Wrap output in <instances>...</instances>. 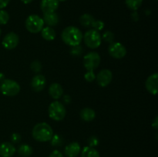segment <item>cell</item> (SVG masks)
Segmentation results:
<instances>
[{"mask_svg":"<svg viewBox=\"0 0 158 157\" xmlns=\"http://www.w3.org/2000/svg\"><path fill=\"white\" fill-rule=\"evenodd\" d=\"M83 33L75 26H68L62 32V39L68 46L73 47L79 46L83 40Z\"/></svg>","mask_w":158,"mask_h":157,"instance_id":"obj_1","label":"cell"},{"mask_svg":"<svg viewBox=\"0 0 158 157\" xmlns=\"http://www.w3.org/2000/svg\"><path fill=\"white\" fill-rule=\"evenodd\" d=\"M32 135L36 141L45 143V142L50 141L53 135V130L47 123H40L34 126L32 129Z\"/></svg>","mask_w":158,"mask_h":157,"instance_id":"obj_2","label":"cell"},{"mask_svg":"<svg viewBox=\"0 0 158 157\" xmlns=\"http://www.w3.org/2000/svg\"><path fill=\"white\" fill-rule=\"evenodd\" d=\"M48 113L52 119L55 121H61L66 116V110L63 104L58 101H55L49 105Z\"/></svg>","mask_w":158,"mask_h":157,"instance_id":"obj_3","label":"cell"},{"mask_svg":"<svg viewBox=\"0 0 158 157\" xmlns=\"http://www.w3.org/2000/svg\"><path fill=\"white\" fill-rule=\"evenodd\" d=\"M0 91L6 96H14L19 92L20 86L14 80L6 78L2 81L0 85Z\"/></svg>","mask_w":158,"mask_h":157,"instance_id":"obj_4","label":"cell"},{"mask_svg":"<svg viewBox=\"0 0 158 157\" xmlns=\"http://www.w3.org/2000/svg\"><path fill=\"white\" fill-rule=\"evenodd\" d=\"M84 42L87 47L90 49H97L101 45L102 36L98 31L95 29H89L83 36Z\"/></svg>","mask_w":158,"mask_h":157,"instance_id":"obj_5","label":"cell"},{"mask_svg":"<svg viewBox=\"0 0 158 157\" xmlns=\"http://www.w3.org/2000/svg\"><path fill=\"white\" fill-rule=\"evenodd\" d=\"M44 26L43 19L38 15H30L26 20V28L31 33H38L41 32Z\"/></svg>","mask_w":158,"mask_h":157,"instance_id":"obj_6","label":"cell"},{"mask_svg":"<svg viewBox=\"0 0 158 157\" xmlns=\"http://www.w3.org/2000/svg\"><path fill=\"white\" fill-rule=\"evenodd\" d=\"M100 63V56L97 52H90L83 58V64L87 71H94Z\"/></svg>","mask_w":158,"mask_h":157,"instance_id":"obj_7","label":"cell"},{"mask_svg":"<svg viewBox=\"0 0 158 157\" xmlns=\"http://www.w3.org/2000/svg\"><path fill=\"white\" fill-rule=\"evenodd\" d=\"M109 54L114 58H122L126 55L127 49L123 44L117 42L110 43L108 48Z\"/></svg>","mask_w":158,"mask_h":157,"instance_id":"obj_8","label":"cell"},{"mask_svg":"<svg viewBox=\"0 0 158 157\" xmlns=\"http://www.w3.org/2000/svg\"><path fill=\"white\" fill-rule=\"evenodd\" d=\"M19 42V38L18 35L15 32H9L5 35L3 38L2 44L3 47L6 49H13L18 46Z\"/></svg>","mask_w":158,"mask_h":157,"instance_id":"obj_9","label":"cell"},{"mask_svg":"<svg viewBox=\"0 0 158 157\" xmlns=\"http://www.w3.org/2000/svg\"><path fill=\"white\" fill-rule=\"evenodd\" d=\"M112 78L113 74L109 69H103L100 72H98V74L96 76L97 83L101 87L107 86L112 81Z\"/></svg>","mask_w":158,"mask_h":157,"instance_id":"obj_10","label":"cell"},{"mask_svg":"<svg viewBox=\"0 0 158 157\" xmlns=\"http://www.w3.org/2000/svg\"><path fill=\"white\" fill-rule=\"evenodd\" d=\"M145 87L152 95H157L158 91V74L157 72L150 75L146 80Z\"/></svg>","mask_w":158,"mask_h":157,"instance_id":"obj_11","label":"cell"},{"mask_svg":"<svg viewBox=\"0 0 158 157\" xmlns=\"http://www.w3.org/2000/svg\"><path fill=\"white\" fill-rule=\"evenodd\" d=\"M46 79L41 74L35 75L31 81V87L35 92H41L46 87Z\"/></svg>","mask_w":158,"mask_h":157,"instance_id":"obj_12","label":"cell"},{"mask_svg":"<svg viewBox=\"0 0 158 157\" xmlns=\"http://www.w3.org/2000/svg\"><path fill=\"white\" fill-rule=\"evenodd\" d=\"M59 0H42L40 8L43 13L55 12L59 7Z\"/></svg>","mask_w":158,"mask_h":157,"instance_id":"obj_13","label":"cell"},{"mask_svg":"<svg viewBox=\"0 0 158 157\" xmlns=\"http://www.w3.org/2000/svg\"><path fill=\"white\" fill-rule=\"evenodd\" d=\"M16 149L12 143H3L0 145V156L1 157H12L15 154Z\"/></svg>","mask_w":158,"mask_h":157,"instance_id":"obj_14","label":"cell"},{"mask_svg":"<svg viewBox=\"0 0 158 157\" xmlns=\"http://www.w3.org/2000/svg\"><path fill=\"white\" fill-rule=\"evenodd\" d=\"M80 151H81V148H80V144L77 142H73L68 144L65 147L64 153L67 157H77L80 154Z\"/></svg>","mask_w":158,"mask_h":157,"instance_id":"obj_15","label":"cell"},{"mask_svg":"<svg viewBox=\"0 0 158 157\" xmlns=\"http://www.w3.org/2000/svg\"><path fill=\"white\" fill-rule=\"evenodd\" d=\"M49 93L52 99H58L63 95V87L59 83H52L49 88Z\"/></svg>","mask_w":158,"mask_h":157,"instance_id":"obj_16","label":"cell"},{"mask_svg":"<svg viewBox=\"0 0 158 157\" xmlns=\"http://www.w3.org/2000/svg\"><path fill=\"white\" fill-rule=\"evenodd\" d=\"M43 22L46 23L49 26H55L59 22V16L56 12H50V13H44L43 15Z\"/></svg>","mask_w":158,"mask_h":157,"instance_id":"obj_17","label":"cell"},{"mask_svg":"<svg viewBox=\"0 0 158 157\" xmlns=\"http://www.w3.org/2000/svg\"><path fill=\"white\" fill-rule=\"evenodd\" d=\"M80 117L85 122H91L95 119L96 112L91 108H84L80 111Z\"/></svg>","mask_w":158,"mask_h":157,"instance_id":"obj_18","label":"cell"},{"mask_svg":"<svg viewBox=\"0 0 158 157\" xmlns=\"http://www.w3.org/2000/svg\"><path fill=\"white\" fill-rule=\"evenodd\" d=\"M41 34L43 38L47 41H52L56 38L55 30L50 26L43 28L41 30Z\"/></svg>","mask_w":158,"mask_h":157,"instance_id":"obj_19","label":"cell"},{"mask_svg":"<svg viewBox=\"0 0 158 157\" xmlns=\"http://www.w3.org/2000/svg\"><path fill=\"white\" fill-rule=\"evenodd\" d=\"M81 157H100V155L97 149L88 146L82 149Z\"/></svg>","mask_w":158,"mask_h":157,"instance_id":"obj_20","label":"cell"},{"mask_svg":"<svg viewBox=\"0 0 158 157\" xmlns=\"http://www.w3.org/2000/svg\"><path fill=\"white\" fill-rule=\"evenodd\" d=\"M33 152V149L29 145L22 144L18 148L19 155L23 157H29Z\"/></svg>","mask_w":158,"mask_h":157,"instance_id":"obj_21","label":"cell"},{"mask_svg":"<svg viewBox=\"0 0 158 157\" xmlns=\"http://www.w3.org/2000/svg\"><path fill=\"white\" fill-rule=\"evenodd\" d=\"M95 21L94 16L89 14H83L80 16V22L82 26H85V27H90L92 26L93 23Z\"/></svg>","mask_w":158,"mask_h":157,"instance_id":"obj_22","label":"cell"},{"mask_svg":"<svg viewBox=\"0 0 158 157\" xmlns=\"http://www.w3.org/2000/svg\"><path fill=\"white\" fill-rule=\"evenodd\" d=\"M127 6L133 11H136L141 6L143 0H125Z\"/></svg>","mask_w":158,"mask_h":157,"instance_id":"obj_23","label":"cell"},{"mask_svg":"<svg viewBox=\"0 0 158 157\" xmlns=\"http://www.w3.org/2000/svg\"><path fill=\"white\" fill-rule=\"evenodd\" d=\"M9 20V15L6 11L0 9V25H6Z\"/></svg>","mask_w":158,"mask_h":157,"instance_id":"obj_24","label":"cell"},{"mask_svg":"<svg viewBox=\"0 0 158 157\" xmlns=\"http://www.w3.org/2000/svg\"><path fill=\"white\" fill-rule=\"evenodd\" d=\"M51 145L53 146H60L63 144V139L58 135H53L51 139Z\"/></svg>","mask_w":158,"mask_h":157,"instance_id":"obj_25","label":"cell"},{"mask_svg":"<svg viewBox=\"0 0 158 157\" xmlns=\"http://www.w3.org/2000/svg\"><path fill=\"white\" fill-rule=\"evenodd\" d=\"M103 38L104 39V41H106V42L112 43L114 41V34L113 33L110 31H106L103 33Z\"/></svg>","mask_w":158,"mask_h":157,"instance_id":"obj_26","label":"cell"},{"mask_svg":"<svg viewBox=\"0 0 158 157\" xmlns=\"http://www.w3.org/2000/svg\"><path fill=\"white\" fill-rule=\"evenodd\" d=\"M31 69L34 72H40L42 69V64L40 61H37V60H35V61L32 62L31 63Z\"/></svg>","mask_w":158,"mask_h":157,"instance_id":"obj_27","label":"cell"},{"mask_svg":"<svg viewBox=\"0 0 158 157\" xmlns=\"http://www.w3.org/2000/svg\"><path fill=\"white\" fill-rule=\"evenodd\" d=\"M92 27L94 28V29L99 32V31L102 30L104 28V22L101 20H95L93 23Z\"/></svg>","mask_w":158,"mask_h":157,"instance_id":"obj_28","label":"cell"},{"mask_svg":"<svg viewBox=\"0 0 158 157\" xmlns=\"http://www.w3.org/2000/svg\"><path fill=\"white\" fill-rule=\"evenodd\" d=\"M88 144H89V146L90 147H95L97 145L99 144V139L97 136H90L88 139Z\"/></svg>","mask_w":158,"mask_h":157,"instance_id":"obj_29","label":"cell"},{"mask_svg":"<svg viewBox=\"0 0 158 157\" xmlns=\"http://www.w3.org/2000/svg\"><path fill=\"white\" fill-rule=\"evenodd\" d=\"M85 79L87 82H93L96 78V75L94 72V71H87L86 74L84 75Z\"/></svg>","mask_w":158,"mask_h":157,"instance_id":"obj_30","label":"cell"},{"mask_svg":"<svg viewBox=\"0 0 158 157\" xmlns=\"http://www.w3.org/2000/svg\"><path fill=\"white\" fill-rule=\"evenodd\" d=\"M70 52L71 54L73 55H80V54L82 53V47L80 46V45L77 46H73V47L71 49Z\"/></svg>","mask_w":158,"mask_h":157,"instance_id":"obj_31","label":"cell"},{"mask_svg":"<svg viewBox=\"0 0 158 157\" xmlns=\"http://www.w3.org/2000/svg\"><path fill=\"white\" fill-rule=\"evenodd\" d=\"M11 140L14 143H19L21 141V135L19 133H12V135H11Z\"/></svg>","mask_w":158,"mask_h":157,"instance_id":"obj_32","label":"cell"},{"mask_svg":"<svg viewBox=\"0 0 158 157\" xmlns=\"http://www.w3.org/2000/svg\"><path fill=\"white\" fill-rule=\"evenodd\" d=\"M49 157H64L63 156V153H62L59 150H53L52 152L50 153V155H49Z\"/></svg>","mask_w":158,"mask_h":157,"instance_id":"obj_33","label":"cell"},{"mask_svg":"<svg viewBox=\"0 0 158 157\" xmlns=\"http://www.w3.org/2000/svg\"><path fill=\"white\" fill-rule=\"evenodd\" d=\"M10 0H0V9L6 8L9 5Z\"/></svg>","mask_w":158,"mask_h":157,"instance_id":"obj_34","label":"cell"},{"mask_svg":"<svg viewBox=\"0 0 158 157\" xmlns=\"http://www.w3.org/2000/svg\"><path fill=\"white\" fill-rule=\"evenodd\" d=\"M70 101H71V98L69 95H65L64 96H63V102H64L66 104H69V103H70Z\"/></svg>","mask_w":158,"mask_h":157,"instance_id":"obj_35","label":"cell"},{"mask_svg":"<svg viewBox=\"0 0 158 157\" xmlns=\"http://www.w3.org/2000/svg\"><path fill=\"white\" fill-rule=\"evenodd\" d=\"M152 126L154 128V129H157L158 128V123H157V116L155 117V119H154V123H152Z\"/></svg>","mask_w":158,"mask_h":157,"instance_id":"obj_36","label":"cell"},{"mask_svg":"<svg viewBox=\"0 0 158 157\" xmlns=\"http://www.w3.org/2000/svg\"><path fill=\"white\" fill-rule=\"evenodd\" d=\"M21 1L23 2L24 3V4H29V3L32 2L33 1V0H21Z\"/></svg>","mask_w":158,"mask_h":157,"instance_id":"obj_37","label":"cell"},{"mask_svg":"<svg viewBox=\"0 0 158 157\" xmlns=\"http://www.w3.org/2000/svg\"><path fill=\"white\" fill-rule=\"evenodd\" d=\"M5 79V75L4 74L0 73V80H4Z\"/></svg>","mask_w":158,"mask_h":157,"instance_id":"obj_38","label":"cell"},{"mask_svg":"<svg viewBox=\"0 0 158 157\" xmlns=\"http://www.w3.org/2000/svg\"><path fill=\"white\" fill-rule=\"evenodd\" d=\"M66 1V0H59V2H65Z\"/></svg>","mask_w":158,"mask_h":157,"instance_id":"obj_39","label":"cell"},{"mask_svg":"<svg viewBox=\"0 0 158 157\" xmlns=\"http://www.w3.org/2000/svg\"><path fill=\"white\" fill-rule=\"evenodd\" d=\"M0 35H1V29H0Z\"/></svg>","mask_w":158,"mask_h":157,"instance_id":"obj_40","label":"cell"}]
</instances>
